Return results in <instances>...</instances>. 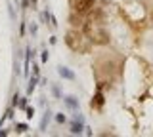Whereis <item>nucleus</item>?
Masks as SVG:
<instances>
[{"mask_svg": "<svg viewBox=\"0 0 153 137\" xmlns=\"http://www.w3.org/2000/svg\"><path fill=\"white\" fill-rule=\"evenodd\" d=\"M82 34H80L79 31H69L65 34V44L69 46V50H73V51H80L82 50Z\"/></svg>", "mask_w": 153, "mask_h": 137, "instance_id": "f257e3e1", "label": "nucleus"}, {"mask_svg": "<svg viewBox=\"0 0 153 137\" xmlns=\"http://www.w3.org/2000/svg\"><path fill=\"white\" fill-rule=\"evenodd\" d=\"M94 2L96 0H75V4H73V10H75V13H88L90 10L94 8Z\"/></svg>", "mask_w": 153, "mask_h": 137, "instance_id": "f03ea898", "label": "nucleus"}, {"mask_svg": "<svg viewBox=\"0 0 153 137\" xmlns=\"http://www.w3.org/2000/svg\"><path fill=\"white\" fill-rule=\"evenodd\" d=\"M103 93H102V89H98V93L94 95V99L90 101V107H94V108H102L103 107Z\"/></svg>", "mask_w": 153, "mask_h": 137, "instance_id": "7ed1b4c3", "label": "nucleus"}, {"mask_svg": "<svg viewBox=\"0 0 153 137\" xmlns=\"http://www.w3.org/2000/svg\"><path fill=\"white\" fill-rule=\"evenodd\" d=\"M65 103H67V107H69V108H79V101H76L75 97H67Z\"/></svg>", "mask_w": 153, "mask_h": 137, "instance_id": "20e7f679", "label": "nucleus"}, {"mask_svg": "<svg viewBox=\"0 0 153 137\" xmlns=\"http://www.w3.org/2000/svg\"><path fill=\"white\" fill-rule=\"evenodd\" d=\"M59 74H61L63 78H69V80H73V78H75V74L71 73V70H67L65 67H61V69H59Z\"/></svg>", "mask_w": 153, "mask_h": 137, "instance_id": "39448f33", "label": "nucleus"}, {"mask_svg": "<svg viewBox=\"0 0 153 137\" xmlns=\"http://www.w3.org/2000/svg\"><path fill=\"white\" fill-rule=\"evenodd\" d=\"M82 131V124L80 122H73L71 124V133H80Z\"/></svg>", "mask_w": 153, "mask_h": 137, "instance_id": "423d86ee", "label": "nucleus"}, {"mask_svg": "<svg viewBox=\"0 0 153 137\" xmlns=\"http://www.w3.org/2000/svg\"><path fill=\"white\" fill-rule=\"evenodd\" d=\"M48 114H50V112H46V114H44V118H42V122H40V130H44V127H46V124H48V120H50V116H48Z\"/></svg>", "mask_w": 153, "mask_h": 137, "instance_id": "0eeeda50", "label": "nucleus"}, {"mask_svg": "<svg viewBox=\"0 0 153 137\" xmlns=\"http://www.w3.org/2000/svg\"><path fill=\"white\" fill-rule=\"evenodd\" d=\"M25 130H27L25 124H17V131H25Z\"/></svg>", "mask_w": 153, "mask_h": 137, "instance_id": "6e6552de", "label": "nucleus"}, {"mask_svg": "<svg viewBox=\"0 0 153 137\" xmlns=\"http://www.w3.org/2000/svg\"><path fill=\"white\" fill-rule=\"evenodd\" d=\"M33 114H35V111H33V107H31V108H27V116H29V118H33Z\"/></svg>", "mask_w": 153, "mask_h": 137, "instance_id": "1a4fd4ad", "label": "nucleus"}, {"mask_svg": "<svg viewBox=\"0 0 153 137\" xmlns=\"http://www.w3.org/2000/svg\"><path fill=\"white\" fill-rule=\"evenodd\" d=\"M56 120H57V122H65V116H63V114H57Z\"/></svg>", "mask_w": 153, "mask_h": 137, "instance_id": "9d476101", "label": "nucleus"}, {"mask_svg": "<svg viewBox=\"0 0 153 137\" xmlns=\"http://www.w3.org/2000/svg\"><path fill=\"white\" fill-rule=\"evenodd\" d=\"M19 107H21V108L27 107V101H25V99H21V101H19Z\"/></svg>", "mask_w": 153, "mask_h": 137, "instance_id": "9b49d317", "label": "nucleus"}]
</instances>
